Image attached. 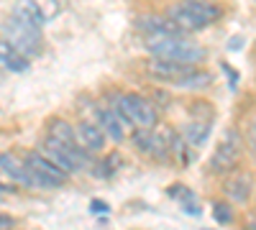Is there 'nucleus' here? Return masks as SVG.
I'll use <instances>...</instances> for the list:
<instances>
[{
    "label": "nucleus",
    "instance_id": "f257e3e1",
    "mask_svg": "<svg viewBox=\"0 0 256 230\" xmlns=\"http://www.w3.org/2000/svg\"><path fill=\"white\" fill-rule=\"evenodd\" d=\"M144 46L152 56H159V59H174V61H182V64H202L208 59V51L190 41L187 36H146L144 38Z\"/></svg>",
    "mask_w": 256,
    "mask_h": 230
},
{
    "label": "nucleus",
    "instance_id": "f03ea898",
    "mask_svg": "<svg viewBox=\"0 0 256 230\" xmlns=\"http://www.w3.org/2000/svg\"><path fill=\"white\" fill-rule=\"evenodd\" d=\"M166 15L172 18L184 33H195V31L212 26L216 20H220L223 8L218 3H210V0H180L177 5L169 8Z\"/></svg>",
    "mask_w": 256,
    "mask_h": 230
},
{
    "label": "nucleus",
    "instance_id": "7ed1b4c3",
    "mask_svg": "<svg viewBox=\"0 0 256 230\" xmlns=\"http://www.w3.org/2000/svg\"><path fill=\"white\" fill-rule=\"evenodd\" d=\"M244 156V136L236 128H228L223 133V141L216 146L210 161H208V169L210 174H218V177H228L230 172L238 169Z\"/></svg>",
    "mask_w": 256,
    "mask_h": 230
},
{
    "label": "nucleus",
    "instance_id": "20e7f679",
    "mask_svg": "<svg viewBox=\"0 0 256 230\" xmlns=\"http://www.w3.org/2000/svg\"><path fill=\"white\" fill-rule=\"evenodd\" d=\"M26 166L31 172V190H56V187L67 184V179H70V174L62 166H56L41 151L26 154Z\"/></svg>",
    "mask_w": 256,
    "mask_h": 230
},
{
    "label": "nucleus",
    "instance_id": "39448f33",
    "mask_svg": "<svg viewBox=\"0 0 256 230\" xmlns=\"http://www.w3.org/2000/svg\"><path fill=\"white\" fill-rule=\"evenodd\" d=\"M116 108L126 115V120L136 125V128H156L159 123V110L148 97L138 92H123L116 100Z\"/></svg>",
    "mask_w": 256,
    "mask_h": 230
},
{
    "label": "nucleus",
    "instance_id": "423d86ee",
    "mask_svg": "<svg viewBox=\"0 0 256 230\" xmlns=\"http://www.w3.org/2000/svg\"><path fill=\"white\" fill-rule=\"evenodd\" d=\"M41 154H46L56 166H62L64 172H67L70 177L82 172V169H88L90 166V154L82 149V146H67V143H59L54 138H44V149H41Z\"/></svg>",
    "mask_w": 256,
    "mask_h": 230
},
{
    "label": "nucleus",
    "instance_id": "0eeeda50",
    "mask_svg": "<svg viewBox=\"0 0 256 230\" xmlns=\"http://www.w3.org/2000/svg\"><path fill=\"white\" fill-rule=\"evenodd\" d=\"M3 38L10 41V44L20 51V54H26L28 59H36L41 54V31L26 26V23H20L18 18H8L6 23H3Z\"/></svg>",
    "mask_w": 256,
    "mask_h": 230
},
{
    "label": "nucleus",
    "instance_id": "6e6552de",
    "mask_svg": "<svg viewBox=\"0 0 256 230\" xmlns=\"http://www.w3.org/2000/svg\"><path fill=\"white\" fill-rule=\"evenodd\" d=\"M195 69V64H182V61H174V59H159V56H152L148 59V77L156 79V82H164V85H177V82L190 74Z\"/></svg>",
    "mask_w": 256,
    "mask_h": 230
},
{
    "label": "nucleus",
    "instance_id": "1a4fd4ad",
    "mask_svg": "<svg viewBox=\"0 0 256 230\" xmlns=\"http://www.w3.org/2000/svg\"><path fill=\"white\" fill-rule=\"evenodd\" d=\"M100 128H102V133H105V138L108 141H113V143H120L126 136H128V131H131V123L126 120V115L113 105H105V108H98V120H95Z\"/></svg>",
    "mask_w": 256,
    "mask_h": 230
},
{
    "label": "nucleus",
    "instance_id": "9d476101",
    "mask_svg": "<svg viewBox=\"0 0 256 230\" xmlns=\"http://www.w3.org/2000/svg\"><path fill=\"white\" fill-rule=\"evenodd\" d=\"M136 28L138 33L146 36H187L169 15H156V13H148V15H141L136 20Z\"/></svg>",
    "mask_w": 256,
    "mask_h": 230
},
{
    "label": "nucleus",
    "instance_id": "9b49d317",
    "mask_svg": "<svg viewBox=\"0 0 256 230\" xmlns=\"http://www.w3.org/2000/svg\"><path fill=\"white\" fill-rule=\"evenodd\" d=\"M223 192H226L228 202H233V205H248L251 195H254V179H251V174H246V172H230L226 177Z\"/></svg>",
    "mask_w": 256,
    "mask_h": 230
},
{
    "label": "nucleus",
    "instance_id": "f8f14e48",
    "mask_svg": "<svg viewBox=\"0 0 256 230\" xmlns=\"http://www.w3.org/2000/svg\"><path fill=\"white\" fill-rule=\"evenodd\" d=\"M74 133H77V143L82 146L88 154H98V151H102L105 149V133H102V128L98 123H92V120H80L77 125H74Z\"/></svg>",
    "mask_w": 256,
    "mask_h": 230
},
{
    "label": "nucleus",
    "instance_id": "ddd939ff",
    "mask_svg": "<svg viewBox=\"0 0 256 230\" xmlns=\"http://www.w3.org/2000/svg\"><path fill=\"white\" fill-rule=\"evenodd\" d=\"M0 172H3L6 177H10L13 182H18V184L31 187V172H28V166H26V159H20L13 151L0 154Z\"/></svg>",
    "mask_w": 256,
    "mask_h": 230
},
{
    "label": "nucleus",
    "instance_id": "4468645a",
    "mask_svg": "<svg viewBox=\"0 0 256 230\" xmlns=\"http://www.w3.org/2000/svg\"><path fill=\"white\" fill-rule=\"evenodd\" d=\"M0 67L8 69V72H16V74H24L31 67V59L26 54H20L10 41L0 38Z\"/></svg>",
    "mask_w": 256,
    "mask_h": 230
},
{
    "label": "nucleus",
    "instance_id": "2eb2a0df",
    "mask_svg": "<svg viewBox=\"0 0 256 230\" xmlns=\"http://www.w3.org/2000/svg\"><path fill=\"white\" fill-rule=\"evenodd\" d=\"M13 18H18L20 23H26V26H31V28H36V31H41L44 28V15L38 13V8H36V3L34 0H18V3L13 5V13H10Z\"/></svg>",
    "mask_w": 256,
    "mask_h": 230
},
{
    "label": "nucleus",
    "instance_id": "dca6fc26",
    "mask_svg": "<svg viewBox=\"0 0 256 230\" xmlns=\"http://www.w3.org/2000/svg\"><path fill=\"white\" fill-rule=\"evenodd\" d=\"M210 125H212V120H200V118H192L184 125L182 138L190 143V149H200V146H205V141L210 136Z\"/></svg>",
    "mask_w": 256,
    "mask_h": 230
},
{
    "label": "nucleus",
    "instance_id": "f3484780",
    "mask_svg": "<svg viewBox=\"0 0 256 230\" xmlns=\"http://www.w3.org/2000/svg\"><path fill=\"white\" fill-rule=\"evenodd\" d=\"M46 136L59 141V143H67V146H77V133L74 128L64 120V118H52L46 125Z\"/></svg>",
    "mask_w": 256,
    "mask_h": 230
},
{
    "label": "nucleus",
    "instance_id": "a211bd4d",
    "mask_svg": "<svg viewBox=\"0 0 256 230\" xmlns=\"http://www.w3.org/2000/svg\"><path fill=\"white\" fill-rule=\"evenodd\" d=\"M212 82V74L208 72V69H192L190 74H184L174 87H180V90H205L208 85Z\"/></svg>",
    "mask_w": 256,
    "mask_h": 230
},
{
    "label": "nucleus",
    "instance_id": "6ab92c4d",
    "mask_svg": "<svg viewBox=\"0 0 256 230\" xmlns=\"http://www.w3.org/2000/svg\"><path fill=\"white\" fill-rule=\"evenodd\" d=\"M244 149L248 151L251 161L256 164V115H251L246 120V128H244Z\"/></svg>",
    "mask_w": 256,
    "mask_h": 230
},
{
    "label": "nucleus",
    "instance_id": "aec40b11",
    "mask_svg": "<svg viewBox=\"0 0 256 230\" xmlns=\"http://www.w3.org/2000/svg\"><path fill=\"white\" fill-rule=\"evenodd\" d=\"M34 3H36L38 13L44 15V20H54V18L59 15V10H62L59 0H34Z\"/></svg>",
    "mask_w": 256,
    "mask_h": 230
},
{
    "label": "nucleus",
    "instance_id": "412c9836",
    "mask_svg": "<svg viewBox=\"0 0 256 230\" xmlns=\"http://www.w3.org/2000/svg\"><path fill=\"white\" fill-rule=\"evenodd\" d=\"M212 215H216V220L223 223V225H230L233 223L230 205H226V202H216V205H212Z\"/></svg>",
    "mask_w": 256,
    "mask_h": 230
},
{
    "label": "nucleus",
    "instance_id": "4be33fe9",
    "mask_svg": "<svg viewBox=\"0 0 256 230\" xmlns=\"http://www.w3.org/2000/svg\"><path fill=\"white\" fill-rule=\"evenodd\" d=\"M16 228V220L8 218V215H0V230H13Z\"/></svg>",
    "mask_w": 256,
    "mask_h": 230
},
{
    "label": "nucleus",
    "instance_id": "5701e85b",
    "mask_svg": "<svg viewBox=\"0 0 256 230\" xmlns=\"http://www.w3.org/2000/svg\"><path fill=\"white\" fill-rule=\"evenodd\" d=\"M246 228H248V230H256V210L248 215V220H246Z\"/></svg>",
    "mask_w": 256,
    "mask_h": 230
},
{
    "label": "nucleus",
    "instance_id": "b1692460",
    "mask_svg": "<svg viewBox=\"0 0 256 230\" xmlns=\"http://www.w3.org/2000/svg\"><path fill=\"white\" fill-rule=\"evenodd\" d=\"M0 82H3V67H0Z\"/></svg>",
    "mask_w": 256,
    "mask_h": 230
}]
</instances>
